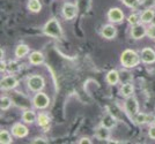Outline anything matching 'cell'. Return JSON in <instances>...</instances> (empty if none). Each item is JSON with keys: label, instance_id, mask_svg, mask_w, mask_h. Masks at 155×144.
<instances>
[{"label": "cell", "instance_id": "cell-27", "mask_svg": "<svg viewBox=\"0 0 155 144\" xmlns=\"http://www.w3.org/2000/svg\"><path fill=\"white\" fill-rule=\"evenodd\" d=\"M127 21H129V23L131 26H136L140 21V16L138 14H131L129 16V19H127Z\"/></svg>", "mask_w": 155, "mask_h": 144}, {"label": "cell", "instance_id": "cell-31", "mask_svg": "<svg viewBox=\"0 0 155 144\" xmlns=\"http://www.w3.org/2000/svg\"><path fill=\"white\" fill-rule=\"evenodd\" d=\"M79 143L80 144H91V141L87 137H82L80 141H79Z\"/></svg>", "mask_w": 155, "mask_h": 144}, {"label": "cell", "instance_id": "cell-13", "mask_svg": "<svg viewBox=\"0 0 155 144\" xmlns=\"http://www.w3.org/2000/svg\"><path fill=\"white\" fill-rule=\"evenodd\" d=\"M154 16H155L154 12H153L152 9H147V11H145V12L140 15V21H141L143 24H146V23L152 22Z\"/></svg>", "mask_w": 155, "mask_h": 144}, {"label": "cell", "instance_id": "cell-32", "mask_svg": "<svg viewBox=\"0 0 155 144\" xmlns=\"http://www.w3.org/2000/svg\"><path fill=\"white\" fill-rule=\"evenodd\" d=\"M0 69H1V72L5 70V62H4V61H1V68H0Z\"/></svg>", "mask_w": 155, "mask_h": 144}, {"label": "cell", "instance_id": "cell-29", "mask_svg": "<svg viewBox=\"0 0 155 144\" xmlns=\"http://www.w3.org/2000/svg\"><path fill=\"white\" fill-rule=\"evenodd\" d=\"M32 144H37V143H41V144H45L46 141L44 139V138H35L34 141L31 142Z\"/></svg>", "mask_w": 155, "mask_h": 144}, {"label": "cell", "instance_id": "cell-8", "mask_svg": "<svg viewBox=\"0 0 155 144\" xmlns=\"http://www.w3.org/2000/svg\"><path fill=\"white\" fill-rule=\"evenodd\" d=\"M12 134L15 137L22 138L28 135V128L22 124H15L12 127Z\"/></svg>", "mask_w": 155, "mask_h": 144}, {"label": "cell", "instance_id": "cell-30", "mask_svg": "<svg viewBox=\"0 0 155 144\" xmlns=\"http://www.w3.org/2000/svg\"><path fill=\"white\" fill-rule=\"evenodd\" d=\"M149 137L150 138H154L155 139V124L153 127L149 128Z\"/></svg>", "mask_w": 155, "mask_h": 144}, {"label": "cell", "instance_id": "cell-2", "mask_svg": "<svg viewBox=\"0 0 155 144\" xmlns=\"http://www.w3.org/2000/svg\"><path fill=\"white\" fill-rule=\"evenodd\" d=\"M120 62L126 68H132L139 65L140 57L133 50H125L120 55Z\"/></svg>", "mask_w": 155, "mask_h": 144}, {"label": "cell", "instance_id": "cell-15", "mask_svg": "<svg viewBox=\"0 0 155 144\" xmlns=\"http://www.w3.org/2000/svg\"><path fill=\"white\" fill-rule=\"evenodd\" d=\"M107 81L111 85H115L119 81V73L117 70H110L107 75Z\"/></svg>", "mask_w": 155, "mask_h": 144}, {"label": "cell", "instance_id": "cell-4", "mask_svg": "<svg viewBox=\"0 0 155 144\" xmlns=\"http://www.w3.org/2000/svg\"><path fill=\"white\" fill-rule=\"evenodd\" d=\"M28 86L31 91H41L44 88V80L38 75H34L28 80Z\"/></svg>", "mask_w": 155, "mask_h": 144}, {"label": "cell", "instance_id": "cell-23", "mask_svg": "<svg viewBox=\"0 0 155 144\" xmlns=\"http://www.w3.org/2000/svg\"><path fill=\"white\" fill-rule=\"evenodd\" d=\"M0 142H1V144L12 143V137H11V135H9L8 131L1 129V131H0Z\"/></svg>", "mask_w": 155, "mask_h": 144}, {"label": "cell", "instance_id": "cell-22", "mask_svg": "<svg viewBox=\"0 0 155 144\" xmlns=\"http://www.w3.org/2000/svg\"><path fill=\"white\" fill-rule=\"evenodd\" d=\"M133 85L130 84V83H124L123 86H122V89H120V91H122V95L125 96V97H130V96H132V93H133Z\"/></svg>", "mask_w": 155, "mask_h": 144}, {"label": "cell", "instance_id": "cell-21", "mask_svg": "<svg viewBox=\"0 0 155 144\" xmlns=\"http://www.w3.org/2000/svg\"><path fill=\"white\" fill-rule=\"evenodd\" d=\"M22 119L27 124H31L36 119V114H35V112L32 111H26L23 112V114H22Z\"/></svg>", "mask_w": 155, "mask_h": 144}, {"label": "cell", "instance_id": "cell-18", "mask_svg": "<svg viewBox=\"0 0 155 144\" xmlns=\"http://www.w3.org/2000/svg\"><path fill=\"white\" fill-rule=\"evenodd\" d=\"M28 8L34 12V13H38L39 11H41V8H42V5H41V2H39V0H29V2H28Z\"/></svg>", "mask_w": 155, "mask_h": 144}, {"label": "cell", "instance_id": "cell-9", "mask_svg": "<svg viewBox=\"0 0 155 144\" xmlns=\"http://www.w3.org/2000/svg\"><path fill=\"white\" fill-rule=\"evenodd\" d=\"M146 31H147V28H145L143 24H136L133 26L132 30H131V35L134 39H141L143 36H146Z\"/></svg>", "mask_w": 155, "mask_h": 144}, {"label": "cell", "instance_id": "cell-6", "mask_svg": "<svg viewBox=\"0 0 155 144\" xmlns=\"http://www.w3.org/2000/svg\"><path fill=\"white\" fill-rule=\"evenodd\" d=\"M78 13V8L74 4H65L64 7H63V15L66 20H71L73 17H75V15Z\"/></svg>", "mask_w": 155, "mask_h": 144}, {"label": "cell", "instance_id": "cell-12", "mask_svg": "<svg viewBox=\"0 0 155 144\" xmlns=\"http://www.w3.org/2000/svg\"><path fill=\"white\" fill-rule=\"evenodd\" d=\"M116 33H117L116 28L114 26H111V24H107V26H104L103 29H102V36H103L104 38H108V39L115 38Z\"/></svg>", "mask_w": 155, "mask_h": 144}, {"label": "cell", "instance_id": "cell-28", "mask_svg": "<svg viewBox=\"0 0 155 144\" xmlns=\"http://www.w3.org/2000/svg\"><path fill=\"white\" fill-rule=\"evenodd\" d=\"M146 35L148 36L149 38L155 39V26L148 27V28H147V31H146Z\"/></svg>", "mask_w": 155, "mask_h": 144}, {"label": "cell", "instance_id": "cell-33", "mask_svg": "<svg viewBox=\"0 0 155 144\" xmlns=\"http://www.w3.org/2000/svg\"><path fill=\"white\" fill-rule=\"evenodd\" d=\"M152 26H155V16L153 17V20H152Z\"/></svg>", "mask_w": 155, "mask_h": 144}, {"label": "cell", "instance_id": "cell-17", "mask_svg": "<svg viewBox=\"0 0 155 144\" xmlns=\"http://www.w3.org/2000/svg\"><path fill=\"white\" fill-rule=\"evenodd\" d=\"M96 136L100 139H108L110 136V129L104 127V126H101L96 131Z\"/></svg>", "mask_w": 155, "mask_h": 144}, {"label": "cell", "instance_id": "cell-34", "mask_svg": "<svg viewBox=\"0 0 155 144\" xmlns=\"http://www.w3.org/2000/svg\"><path fill=\"white\" fill-rule=\"evenodd\" d=\"M153 122H154V124H155V117H154V120H153Z\"/></svg>", "mask_w": 155, "mask_h": 144}, {"label": "cell", "instance_id": "cell-19", "mask_svg": "<svg viewBox=\"0 0 155 144\" xmlns=\"http://www.w3.org/2000/svg\"><path fill=\"white\" fill-rule=\"evenodd\" d=\"M115 124H116V120L112 118L110 114H107V115L103 118V120H102V126L107 127V128H109V129H111Z\"/></svg>", "mask_w": 155, "mask_h": 144}, {"label": "cell", "instance_id": "cell-26", "mask_svg": "<svg viewBox=\"0 0 155 144\" xmlns=\"http://www.w3.org/2000/svg\"><path fill=\"white\" fill-rule=\"evenodd\" d=\"M125 6L130 7V8H137L140 5V0H122Z\"/></svg>", "mask_w": 155, "mask_h": 144}, {"label": "cell", "instance_id": "cell-11", "mask_svg": "<svg viewBox=\"0 0 155 144\" xmlns=\"http://www.w3.org/2000/svg\"><path fill=\"white\" fill-rule=\"evenodd\" d=\"M18 80L15 79L14 76H6L1 80V88L2 89H6V90H9V89H13L18 85Z\"/></svg>", "mask_w": 155, "mask_h": 144}, {"label": "cell", "instance_id": "cell-7", "mask_svg": "<svg viewBox=\"0 0 155 144\" xmlns=\"http://www.w3.org/2000/svg\"><path fill=\"white\" fill-rule=\"evenodd\" d=\"M108 17H109V20L111 22H122L124 19V13L122 12V9L120 8H111L109 11V13H108Z\"/></svg>", "mask_w": 155, "mask_h": 144}, {"label": "cell", "instance_id": "cell-20", "mask_svg": "<svg viewBox=\"0 0 155 144\" xmlns=\"http://www.w3.org/2000/svg\"><path fill=\"white\" fill-rule=\"evenodd\" d=\"M28 52H29V47L27 45L21 44V45H19L16 47V50H15V55H16L18 58H23Z\"/></svg>", "mask_w": 155, "mask_h": 144}, {"label": "cell", "instance_id": "cell-1", "mask_svg": "<svg viewBox=\"0 0 155 144\" xmlns=\"http://www.w3.org/2000/svg\"><path fill=\"white\" fill-rule=\"evenodd\" d=\"M43 31L45 35L53 37V38H57L60 39L63 37V31H61V28L59 26L58 21L56 20L54 17H52L45 23V26L43 28Z\"/></svg>", "mask_w": 155, "mask_h": 144}, {"label": "cell", "instance_id": "cell-3", "mask_svg": "<svg viewBox=\"0 0 155 144\" xmlns=\"http://www.w3.org/2000/svg\"><path fill=\"white\" fill-rule=\"evenodd\" d=\"M125 110L127 112L130 117L134 118L137 114L139 113V105H138V100H137L134 97H131L130 96L129 98L126 99L125 102Z\"/></svg>", "mask_w": 155, "mask_h": 144}, {"label": "cell", "instance_id": "cell-5", "mask_svg": "<svg viewBox=\"0 0 155 144\" xmlns=\"http://www.w3.org/2000/svg\"><path fill=\"white\" fill-rule=\"evenodd\" d=\"M49 103H50L49 97L46 96L45 93H43V92H38V93L35 96V98H34V105H35L36 108L43 110V108L48 107Z\"/></svg>", "mask_w": 155, "mask_h": 144}, {"label": "cell", "instance_id": "cell-24", "mask_svg": "<svg viewBox=\"0 0 155 144\" xmlns=\"http://www.w3.org/2000/svg\"><path fill=\"white\" fill-rule=\"evenodd\" d=\"M134 120H136L137 124H147L149 122V117L145 113H138L136 117H134Z\"/></svg>", "mask_w": 155, "mask_h": 144}, {"label": "cell", "instance_id": "cell-10", "mask_svg": "<svg viewBox=\"0 0 155 144\" xmlns=\"http://www.w3.org/2000/svg\"><path fill=\"white\" fill-rule=\"evenodd\" d=\"M141 58L145 64H153L155 62V51L149 47H145L141 51Z\"/></svg>", "mask_w": 155, "mask_h": 144}, {"label": "cell", "instance_id": "cell-16", "mask_svg": "<svg viewBox=\"0 0 155 144\" xmlns=\"http://www.w3.org/2000/svg\"><path fill=\"white\" fill-rule=\"evenodd\" d=\"M29 60H30V62L32 65H39V64L43 62L44 57L41 52H32L30 54V57H29Z\"/></svg>", "mask_w": 155, "mask_h": 144}, {"label": "cell", "instance_id": "cell-25", "mask_svg": "<svg viewBox=\"0 0 155 144\" xmlns=\"http://www.w3.org/2000/svg\"><path fill=\"white\" fill-rule=\"evenodd\" d=\"M11 104H12L11 98H8V97H1V99H0V107H1L2 111H5V110H7V108H9Z\"/></svg>", "mask_w": 155, "mask_h": 144}, {"label": "cell", "instance_id": "cell-14", "mask_svg": "<svg viewBox=\"0 0 155 144\" xmlns=\"http://www.w3.org/2000/svg\"><path fill=\"white\" fill-rule=\"evenodd\" d=\"M37 122H38V124L42 128L48 129L49 128V124H50V118H49V115L45 114V113H41L38 115V118H37Z\"/></svg>", "mask_w": 155, "mask_h": 144}]
</instances>
